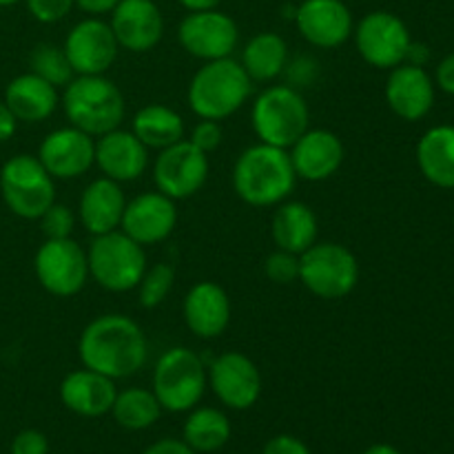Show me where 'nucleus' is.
Wrapping results in <instances>:
<instances>
[{
	"instance_id": "nucleus-1",
	"label": "nucleus",
	"mask_w": 454,
	"mask_h": 454,
	"mask_svg": "<svg viewBox=\"0 0 454 454\" xmlns=\"http://www.w3.org/2000/svg\"><path fill=\"white\" fill-rule=\"evenodd\" d=\"M78 357L84 368L111 380H127L145 368L149 341L136 319L106 313L82 328L78 337Z\"/></svg>"
},
{
	"instance_id": "nucleus-2",
	"label": "nucleus",
	"mask_w": 454,
	"mask_h": 454,
	"mask_svg": "<svg viewBox=\"0 0 454 454\" xmlns=\"http://www.w3.org/2000/svg\"><path fill=\"white\" fill-rule=\"evenodd\" d=\"M295 168L288 149L257 145L248 146L233 164V191L253 208H273L291 198L295 189Z\"/></svg>"
},
{
	"instance_id": "nucleus-3",
	"label": "nucleus",
	"mask_w": 454,
	"mask_h": 454,
	"mask_svg": "<svg viewBox=\"0 0 454 454\" xmlns=\"http://www.w3.org/2000/svg\"><path fill=\"white\" fill-rule=\"evenodd\" d=\"M253 93V80L239 60L220 58L200 67L189 82L186 100L200 120H222L238 114Z\"/></svg>"
},
{
	"instance_id": "nucleus-4",
	"label": "nucleus",
	"mask_w": 454,
	"mask_h": 454,
	"mask_svg": "<svg viewBox=\"0 0 454 454\" xmlns=\"http://www.w3.org/2000/svg\"><path fill=\"white\" fill-rule=\"evenodd\" d=\"M60 105L69 124L93 137L118 129L127 114L122 91L106 74L74 75L62 91Z\"/></svg>"
},
{
	"instance_id": "nucleus-5",
	"label": "nucleus",
	"mask_w": 454,
	"mask_h": 454,
	"mask_svg": "<svg viewBox=\"0 0 454 454\" xmlns=\"http://www.w3.org/2000/svg\"><path fill=\"white\" fill-rule=\"evenodd\" d=\"M251 127L264 145L291 149L310 127L309 102L291 84H270L253 100Z\"/></svg>"
},
{
	"instance_id": "nucleus-6",
	"label": "nucleus",
	"mask_w": 454,
	"mask_h": 454,
	"mask_svg": "<svg viewBox=\"0 0 454 454\" xmlns=\"http://www.w3.org/2000/svg\"><path fill=\"white\" fill-rule=\"evenodd\" d=\"M89 279L109 293L136 291L146 270V253L142 244L124 231L93 235L87 248Z\"/></svg>"
},
{
	"instance_id": "nucleus-7",
	"label": "nucleus",
	"mask_w": 454,
	"mask_h": 454,
	"mask_svg": "<svg viewBox=\"0 0 454 454\" xmlns=\"http://www.w3.org/2000/svg\"><path fill=\"white\" fill-rule=\"evenodd\" d=\"M208 388L207 364L195 350L173 346L164 350L153 368V395L167 412H189L202 402Z\"/></svg>"
},
{
	"instance_id": "nucleus-8",
	"label": "nucleus",
	"mask_w": 454,
	"mask_h": 454,
	"mask_svg": "<svg viewBox=\"0 0 454 454\" xmlns=\"http://www.w3.org/2000/svg\"><path fill=\"white\" fill-rule=\"evenodd\" d=\"M300 282L319 300H344L359 284L357 255L340 242H315L300 255Z\"/></svg>"
},
{
	"instance_id": "nucleus-9",
	"label": "nucleus",
	"mask_w": 454,
	"mask_h": 454,
	"mask_svg": "<svg viewBox=\"0 0 454 454\" xmlns=\"http://www.w3.org/2000/svg\"><path fill=\"white\" fill-rule=\"evenodd\" d=\"M0 195L13 215L38 220L56 202V180L40 164L38 155L18 153L0 168Z\"/></svg>"
},
{
	"instance_id": "nucleus-10",
	"label": "nucleus",
	"mask_w": 454,
	"mask_h": 454,
	"mask_svg": "<svg viewBox=\"0 0 454 454\" xmlns=\"http://www.w3.org/2000/svg\"><path fill=\"white\" fill-rule=\"evenodd\" d=\"M353 40L362 60L381 71H390L406 62L412 43L406 22L397 13L384 9L366 13L362 20L355 22Z\"/></svg>"
},
{
	"instance_id": "nucleus-11",
	"label": "nucleus",
	"mask_w": 454,
	"mask_h": 454,
	"mask_svg": "<svg viewBox=\"0 0 454 454\" xmlns=\"http://www.w3.org/2000/svg\"><path fill=\"white\" fill-rule=\"evenodd\" d=\"M34 273L49 295H78L89 282L87 251L74 238L44 239L35 251Z\"/></svg>"
},
{
	"instance_id": "nucleus-12",
	"label": "nucleus",
	"mask_w": 454,
	"mask_h": 454,
	"mask_svg": "<svg viewBox=\"0 0 454 454\" xmlns=\"http://www.w3.org/2000/svg\"><path fill=\"white\" fill-rule=\"evenodd\" d=\"M177 43L202 62L231 58L239 44V27L222 9L189 12L177 25Z\"/></svg>"
},
{
	"instance_id": "nucleus-13",
	"label": "nucleus",
	"mask_w": 454,
	"mask_h": 454,
	"mask_svg": "<svg viewBox=\"0 0 454 454\" xmlns=\"http://www.w3.org/2000/svg\"><path fill=\"white\" fill-rule=\"evenodd\" d=\"M208 388L229 411H248L262 397V372L251 357L239 350L217 355L207 368Z\"/></svg>"
},
{
	"instance_id": "nucleus-14",
	"label": "nucleus",
	"mask_w": 454,
	"mask_h": 454,
	"mask_svg": "<svg viewBox=\"0 0 454 454\" xmlns=\"http://www.w3.org/2000/svg\"><path fill=\"white\" fill-rule=\"evenodd\" d=\"M208 168V155L184 137L177 145L158 151L153 164L155 189L176 202L193 198L207 184Z\"/></svg>"
},
{
	"instance_id": "nucleus-15",
	"label": "nucleus",
	"mask_w": 454,
	"mask_h": 454,
	"mask_svg": "<svg viewBox=\"0 0 454 454\" xmlns=\"http://www.w3.org/2000/svg\"><path fill=\"white\" fill-rule=\"evenodd\" d=\"M62 49L75 75H100L114 67L120 44L109 22L87 16L71 27Z\"/></svg>"
},
{
	"instance_id": "nucleus-16",
	"label": "nucleus",
	"mask_w": 454,
	"mask_h": 454,
	"mask_svg": "<svg viewBox=\"0 0 454 454\" xmlns=\"http://www.w3.org/2000/svg\"><path fill=\"white\" fill-rule=\"evenodd\" d=\"M35 155L53 180H75L96 164V137L74 124L53 129L43 137Z\"/></svg>"
},
{
	"instance_id": "nucleus-17",
	"label": "nucleus",
	"mask_w": 454,
	"mask_h": 454,
	"mask_svg": "<svg viewBox=\"0 0 454 454\" xmlns=\"http://www.w3.org/2000/svg\"><path fill=\"white\" fill-rule=\"evenodd\" d=\"M293 20L315 49H337L353 38L355 18L344 0H301Z\"/></svg>"
},
{
	"instance_id": "nucleus-18",
	"label": "nucleus",
	"mask_w": 454,
	"mask_h": 454,
	"mask_svg": "<svg viewBox=\"0 0 454 454\" xmlns=\"http://www.w3.org/2000/svg\"><path fill=\"white\" fill-rule=\"evenodd\" d=\"M176 200L160 191H149V193H140L133 200H127L120 231H124L129 238L146 248L164 242L176 231Z\"/></svg>"
},
{
	"instance_id": "nucleus-19",
	"label": "nucleus",
	"mask_w": 454,
	"mask_h": 454,
	"mask_svg": "<svg viewBox=\"0 0 454 454\" xmlns=\"http://www.w3.org/2000/svg\"><path fill=\"white\" fill-rule=\"evenodd\" d=\"M109 25L120 49L131 53L151 51L164 38V16L155 0H120Z\"/></svg>"
},
{
	"instance_id": "nucleus-20",
	"label": "nucleus",
	"mask_w": 454,
	"mask_h": 454,
	"mask_svg": "<svg viewBox=\"0 0 454 454\" xmlns=\"http://www.w3.org/2000/svg\"><path fill=\"white\" fill-rule=\"evenodd\" d=\"M297 180H331L341 168L346 149L341 137L331 129H306L304 136L288 149Z\"/></svg>"
},
{
	"instance_id": "nucleus-21",
	"label": "nucleus",
	"mask_w": 454,
	"mask_h": 454,
	"mask_svg": "<svg viewBox=\"0 0 454 454\" xmlns=\"http://www.w3.org/2000/svg\"><path fill=\"white\" fill-rule=\"evenodd\" d=\"M434 80L424 67L402 62L390 69L384 96L390 111L406 122H419L434 105Z\"/></svg>"
},
{
	"instance_id": "nucleus-22",
	"label": "nucleus",
	"mask_w": 454,
	"mask_h": 454,
	"mask_svg": "<svg viewBox=\"0 0 454 454\" xmlns=\"http://www.w3.org/2000/svg\"><path fill=\"white\" fill-rule=\"evenodd\" d=\"M186 328L200 340H217L231 324V297L217 282L193 284L182 301Z\"/></svg>"
},
{
	"instance_id": "nucleus-23",
	"label": "nucleus",
	"mask_w": 454,
	"mask_h": 454,
	"mask_svg": "<svg viewBox=\"0 0 454 454\" xmlns=\"http://www.w3.org/2000/svg\"><path fill=\"white\" fill-rule=\"evenodd\" d=\"M96 167L109 180L133 182L149 168V149L137 140L131 129H114L96 137Z\"/></svg>"
},
{
	"instance_id": "nucleus-24",
	"label": "nucleus",
	"mask_w": 454,
	"mask_h": 454,
	"mask_svg": "<svg viewBox=\"0 0 454 454\" xmlns=\"http://www.w3.org/2000/svg\"><path fill=\"white\" fill-rule=\"evenodd\" d=\"M58 395H60L62 406L74 415L84 417V419H98V417L111 412L118 386L111 377L82 366L78 371H71L60 381Z\"/></svg>"
},
{
	"instance_id": "nucleus-25",
	"label": "nucleus",
	"mask_w": 454,
	"mask_h": 454,
	"mask_svg": "<svg viewBox=\"0 0 454 454\" xmlns=\"http://www.w3.org/2000/svg\"><path fill=\"white\" fill-rule=\"evenodd\" d=\"M124 207H127V198H124L122 184L102 176L84 186L78 200V222L91 235L109 233V231L120 229Z\"/></svg>"
},
{
	"instance_id": "nucleus-26",
	"label": "nucleus",
	"mask_w": 454,
	"mask_h": 454,
	"mask_svg": "<svg viewBox=\"0 0 454 454\" xmlns=\"http://www.w3.org/2000/svg\"><path fill=\"white\" fill-rule=\"evenodd\" d=\"M4 105L12 109L18 122L38 124L56 114L60 106V93L47 80L27 71L9 80L4 89Z\"/></svg>"
},
{
	"instance_id": "nucleus-27",
	"label": "nucleus",
	"mask_w": 454,
	"mask_h": 454,
	"mask_svg": "<svg viewBox=\"0 0 454 454\" xmlns=\"http://www.w3.org/2000/svg\"><path fill=\"white\" fill-rule=\"evenodd\" d=\"M317 215L306 202L284 200L275 207L273 217H270V238H273L275 248L301 255L306 248L317 242Z\"/></svg>"
},
{
	"instance_id": "nucleus-28",
	"label": "nucleus",
	"mask_w": 454,
	"mask_h": 454,
	"mask_svg": "<svg viewBox=\"0 0 454 454\" xmlns=\"http://www.w3.org/2000/svg\"><path fill=\"white\" fill-rule=\"evenodd\" d=\"M417 164L430 184L454 189V127L428 129L417 145Z\"/></svg>"
},
{
	"instance_id": "nucleus-29",
	"label": "nucleus",
	"mask_w": 454,
	"mask_h": 454,
	"mask_svg": "<svg viewBox=\"0 0 454 454\" xmlns=\"http://www.w3.org/2000/svg\"><path fill=\"white\" fill-rule=\"evenodd\" d=\"M288 44L275 31H260L247 40L239 56V65L255 82H273L288 65Z\"/></svg>"
},
{
	"instance_id": "nucleus-30",
	"label": "nucleus",
	"mask_w": 454,
	"mask_h": 454,
	"mask_svg": "<svg viewBox=\"0 0 454 454\" xmlns=\"http://www.w3.org/2000/svg\"><path fill=\"white\" fill-rule=\"evenodd\" d=\"M131 131L146 149L162 151L186 137L184 118L167 105H146L131 120Z\"/></svg>"
},
{
	"instance_id": "nucleus-31",
	"label": "nucleus",
	"mask_w": 454,
	"mask_h": 454,
	"mask_svg": "<svg viewBox=\"0 0 454 454\" xmlns=\"http://www.w3.org/2000/svg\"><path fill=\"white\" fill-rule=\"evenodd\" d=\"M231 439V419L211 406H195L182 426V442L193 452L211 454L222 450Z\"/></svg>"
},
{
	"instance_id": "nucleus-32",
	"label": "nucleus",
	"mask_w": 454,
	"mask_h": 454,
	"mask_svg": "<svg viewBox=\"0 0 454 454\" xmlns=\"http://www.w3.org/2000/svg\"><path fill=\"white\" fill-rule=\"evenodd\" d=\"M111 417L115 424L124 430H146L160 419L162 415V406H160L158 397L153 390L149 388H124L118 390L115 402L111 406Z\"/></svg>"
},
{
	"instance_id": "nucleus-33",
	"label": "nucleus",
	"mask_w": 454,
	"mask_h": 454,
	"mask_svg": "<svg viewBox=\"0 0 454 454\" xmlns=\"http://www.w3.org/2000/svg\"><path fill=\"white\" fill-rule=\"evenodd\" d=\"M29 71L40 75L43 80H47V82L53 84L56 89H65L75 75L74 69H71L65 49L51 43H40L38 47L31 51Z\"/></svg>"
},
{
	"instance_id": "nucleus-34",
	"label": "nucleus",
	"mask_w": 454,
	"mask_h": 454,
	"mask_svg": "<svg viewBox=\"0 0 454 454\" xmlns=\"http://www.w3.org/2000/svg\"><path fill=\"white\" fill-rule=\"evenodd\" d=\"M173 286H176V269L171 264L158 262L153 266H146L140 284L136 286L137 301L142 309H158L171 295Z\"/></svg>"
},
{
	"instance_id": "nucleus-35",
	"label": "nucleus",
	"mask_w": 454,
	"mask_h": 454,
	"mask_svg": "<svg viewBox=\"0 0 454 454\" xmlns=\"http://www.w3.org/2000/svg\"><path fill=\"white\" fill-rule=\"evenodd\" d=\"M40 231H43L44 239H65L71 238L78 224V213L69 208L67 204L53 202L43 215L38 217Z\"/></svg>"
},
{
	"instance_id": "nucleus-36",
	"label": "nucleus",
	"mask_w": 454,
	"mask_h": 454,
	"mask_svg": "<svg viewBox=\"0 0 454 454\" xmlns=\"http://www.w3.org/2000/svg\"><path fill=\"white\" fill-rule=\"evenodd\" d=\"M266 278L279 286H288L293 282H300V255L295 253L275 248L264 262Z\"/></svg>"
},
{
	"instance_id": "nucleus-37",
	"label": "nucleus",
	"mask_w": 454,
	"mask_h": 454,
	"mask_svg": "<svg viewBox=\"0 0 454 454\" xmlns=\"http://www.w3.org/2000/svg\"><path fill=\"white\" fill-rule=\"evenodd\" d=\"M27 12L31 18L43 25H56V22L65 20L75 7V0H25Z\"/></svg>"
},
{
	"instance_id": "nucleus-38",
	"label": "nucleus",
	"mask_w": 454,
	"mask_h": 454,
	"mask_svg": "<svg viewBox=\"0 0 454 454\" xmlns=\"http://www.w3.org/2000/svg\"><path fill=\"white\" fill-rule=\"evenodd\" d=\"M186 140L198 146L202 153L211 155L213 151L220 149L222 140H224V129H222V122H217V120H200L191 129V136Z\"/></svg>"
},
{
	"instance_id": "nucleus-39",
	"label": "nucleus",
	"mask_w": 454,
	"mask_h": 454,
	"mask_svg": "<svg viewBox=\"0 0 454 454\" xmlns=\"http://www.w3.org/2000/svg\"><path fill=\"white\" fill-rule=\"evenodd\" d=\"M284 74H286L288 78V84L295 89H301V87H309V84H313L315 80H317V74H319V65L317 60H313L310 56H297V58H288V65L286 69H284Z\"/></svg>"
},
{
	"instance_id": "nucleus-40",
	"label": "nucleus",
	"mask_w": 454,
	"mask_h": 454,
	"mask_svg": "<svg viewBox=\"0 0 454 454\" xmlns=\"http://www.w3.org/2000/svg\"><path fill=\"white\" fill-rule=\"evenodd\" d=\"M12 454H49V439L40 430H22L13 437Z\"/></svg>"
},
{
	"instance_id": "nucleus-41",
	"label": "nucleus",
	"mask_w": 454,
	"mask_h": 454,
	"mask_svg": "<svg viewBox=\"0 0 454 454\" xmlns=\"http://www.w3.org/2000/svg\"><path fill=\"white\" fill-rule=\"evenodd\" d=\"M262 454H310L309 446L293 434H278L269 439Z\"/></svg>"
},
{
	"instance_id": "nucleus-42",
	"label": "nucleus",
	"mask_w": 454,
	"mask_h": 454,
	"mask_svg": "<svg viewBox=\"0 0 454 454\" xmlns=\"http://www.w3.org/2000/svg\"><path fill=\"white\" fill-rule=\"evenodd\" d=\"M434 84L442 91L454 96V51L448 53L442 62H439L437 71H434Z\"/></svg>"
},
{
	"instance_id": "nucleus-43",
	"label": "nucleus",
	"mask_w": 454,
	"mask_h": 454,
	"mask_svg": "<svg viewBox=\"0 0 454 454\" xmlns=\"http://www.w3.org/2000/svg\"><path fill=\"white\" fill-rule=\"evenodd\" d=\"M142 454H198V452L191 450V448L186 446L182 439L167 437V439H160V442L151 443V446L146 448Z\"/></svg>"
},
{
	"instance_id": "nucleus-44",
	"label": "nucleus",
	"mask_w": 454,
	"mask_h": 454,
	"mask_svg": "<svg viewBox=\"0 0 454 454\" xmlns=\"http://www.w3.org/2000/svg\"><path fill=\"white\" fill-rule=\"evenodd\" d=\"M120 0H75V7L80 9L87 16L102 18L105 13H111L115 7H118Z\"/></svg>"
},
{
	"instance_id": "nucleus-45",
	"label": "nucleus",
	"mask_w": 454,
	"mask_h": 454,
	"mask_svg": "<svg viewBox=\"0 0 454 454\" xmlns=\"http://www.w3.org/2000/svg\"><path fill=\"white\" fill-rule=\"evenodd\" d=\"M16 129H18L16 115L12 114V109H9L7 105H4V100H0V145L7 142L9 137H13Z\"/></svg>"
},
{
	"instance_id": "nucleus-46",
	"label": "nucleus",
	"mask_w": 454,
	"mask_h": 454,
	"mask_svg": "<svg viewBox=\"0 0 454 454\" xmlns=\"http://www.w3.org/2000/svg\"><path fill=\"white\" fill-rule=\"evenodd\" d=\"M428 60H430V49L426 47L424 43H415V40H412L411 47H408V53H406L408 65L424 67Z\"/></svg>"
},
{
	"instance_id": "nucleus-47",
	"label": "nucleus",
	"mask_w": 454,
	"mask_h": 454,
	"mask_svg": "<svg viewBox=\"0 0 454 454\" xmlns=\"http://www.w3.org/2000/svg\"><path fill=\"white\" fill-rule=\"evenodd\" d=\"M186 12H207V9H220L224 0H177Z\"/></svg>"
},
{
	"instance_id": "nucleus-48",
	"label": "nucleus",
	"mask_w": 454,
	"mask_h": 454,
	"mask_svg": "<svg viewBox=\"0 0 454 454\" xmlns=\"http://www.w3.org/2000/svg\"><path fill=\"white\" fill-rule=\"evenodd\" d=\"M364 454H402V452H399L395 446H390V443H375V446L368 448Z\"/></svg>"
},
{
	"instance_id": "nucleus-49",
	"label": "nucleus",
	"mask_w": 454,
	"mask_h": 454,
	"mask_svg": "<svg viewBox=\"0 0 454 454\" xmlns=\"http://www.w3.org/2000/svg\"><path fill=\"white\" fill-rule=\"evenodd\" d=\"M16 3H20V0H0V7H12Z\"/></svg>"
}]
</instances>
